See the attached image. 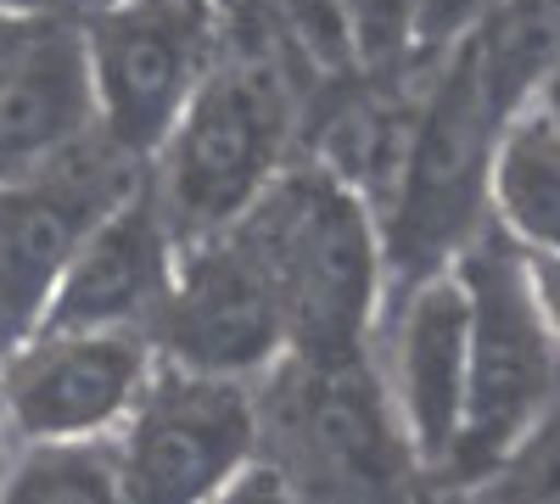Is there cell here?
Returning a JSON list of instances; mask_svg holds the SVG:
<instances>
[{
  "instance_id": "6da1fadb",
  "label": "cell",
  "mask_w": 560,
  "mask_h": 504,
  "mask_svg": "<svg viewBox=\"0 0 560 504\" xmlns=\"http://www.w3.org/2000/svg\"><path fill=\"white\" fill-rule=\"evenodd\" d=\"M230 231L258 253L280 292L287 353H370V331L387 297V263L382 224L348 179H337L319 157H292Z\"/></svg>"
},
{
  "instance_id": "7a4b0ae2",
  "label": "cell",
  "mask_w": 560,
  "mask_h": 504,
  "mask_svg": "<svg viewBox=\"0 0 560 504\" xmlns=\"http://www.w3.org/2000/svg\"><path fill=\"white\" fill-rule=\"evenodd\" d=\"M303 96L292 68L224 34V51L147 157V186L179 242L236 224L298 157Z\"/></svg>"
},
{
  "instance_id": "3957f363",
  "label": "cell",
  "mask_w": 560,
  "mask_h": 504,
  "mask_svg": "<svg viewBox=\"0 0 560 504\" xmlns=\"http://www.w3.org/2000/svg\"><path fill=\"white\" fill-rule=\"evenodd\" d=\"M427 84L415 102L409 152L398 168L393 202L382 213V263L387 292L427 269L454 263L488 231V157L499 118L510 113L488 79L477 28L427 62Z\"/></svg>"
},
{
  "instance_id": "277c9868",
  "label": "cell",
  "mask_w": 560,
  "mask_h": 504,
  "mask_svg": "<svg viewBox=\"0 0 560 504\" xmlns=\"http://www.w3.org/2000/svg\"><path fill=\"white\" fill-rule=\"evenodd\" d=\"M258 454L280 466L292 499H393L427 482L370 371V353H280L258 376Z\"/></svg>"
},
{
  "instance_id": "5b68a950",
  "label": "cell",
  "mask_w": 560,
  "mask_h": 504,
  "mask_svg": "<svg viewBox=\"0 0 560 504\" xmlns=\"http://www.w3.org/2000/svg\"><path fill=\"white\" fill-rule=\"evenodd\" d=\"M454 269L471 292V353H465L459 437L438 482L477 493L544 409V398L560 387V348L527 292L522 253L493 224L454 258Z\"/></svg>"
},
{
  "instance_id": "8992f818",
  "label": "cell",
  "mask_w": 560,
  "mask_h": 504,
  "mask_svg": "<svg viewBox=\"0 0 560 504\" xmlns=\"http://www.w3.org/2000/svg\"><path fill=\"white\" fill-rule=\"evenodd\" d=\"M224 34L219 0H124L79 17L96 134L129 163H147L224 51Z\"/></svg>"
},
{
  "instance_id": "52a82bcc",
  "label": "cell",
  "mask_w": 560,
  "mask_h": 504,
  "mask_svg": "<svg viewBox=\"0 0 560 504\" xmlns=\"http://www.w3.org/2000/svg\"><path fill=\"white\" fill-rule=\"evenodd\" d=\"M124 499L213 504L258 454V382L158 359L152 382L113 432Z\"/></svg>"
},
{
  "instance_id": "ba28073f",
  "label": "cell",
  "mask_w": 560,
  "mask_h": 504,
  "mask_svg": "<svg viewBox=\"0 0 560 504\" xmlns=\"http://www.w3.org/2000/svg\"><path fill=\"white\" fill-rule=\"evenodd\" d=\"M465 353H471V292L454 263L415 274L382 297L376 331H370V371L427 482L443 477L459 437Z\"/></svg>"
},
{
  "instance_id": "9c48e42d",
  "label": "cell",
  "mask_w": 560,
  "mask_h": 504,
  "mask_svg": "<svg viewBox=\"0 0 560 504\" xmlns=\"http://www.w3.org/2000/svg\"><path fill=\"white\" fill-rule=\"evenodd\" d=\"M158 359L208 376L258 382L287 353V308L258 253L230 231L179 242L174 281L152 314Z\"/></svg>"
},
{
  "instance_id": "30bf717a",
  "label": "cell",
  "mask_w": 560,
  "mask_h": 504,
  "mask_svg": "<svg viewBox=\"0 0 560 504\" xmlns=\"http://www.w3.org/2000/svg\"><path fill=\"white\" fill-rule=\"evenodd\" d=\"M158 371V342L135 326L28 331L0 353V421L28 437H113Z\"/></svg>"
},
{
  "instance_id": "8fae6325",
  "label": "cell",
  "mask_w": 560,
  "mask_h": 504,
  "mask_svg": "<svg viewBox=\"0 0 560 504\" xmlns=\"http://www.w3.org/2000/svg\"><path fill=\"white\" fill-rule=\"evenodd\" d=\"M179 236L163 219L147 174L73 242L39 326L51 331H90V326H135L152 337V314L174 281ZM34 326V331H39Z\"/></svg>"
},
{
  "instance_id": "7c38bea8",
  "label": "cell",
  "mask_w": 560,
  "mask_h": 504,
  "mask_svg": "<svg viewBox=\"0 0 560 504\" xmlns=\"http://www.w3.org/2000/svg\"><path fill=\"white\" fill-rule=\"evenodd\" d=\"M96 134L84 39L62 12L12 23L0 39V179L28 174Z\"/></svg>"
},
{
  "instance_id": "4fadbf2b",
  "label": "cell",
  "mask_w": 560,
  "mask_h": 504,
  "mask_svg": "<svg viewBox=\"0 0 560 504\" xmlns=\"http://www.w3.org/2000/svg\"><path fill=\"white\" fill-rule=\"evenodd\" d=\"M488 224L522 253H560V118L533 96L499 118Z\"/></svg>"
},
{
  "instance_id": "5bb4252c",
  "label": "cell",
  "mask_w": 560,
  "mask_h": 504,
  "mask_svg": "<svg viewBox=\"0 0 560 504\" xmlns=\"http://www.w3.org/2000/svg\"><path fill=\"white\" fill-rule=\"evenodd\" d=\"M0 499L12 504H113L124 499L113 437H28L12 443Z\"/></svg>"
},
{
  "instance_id": "9a60e30c",
  "label": "cell",
  "mask_w": 560,
  "mask_h": 504,
  "mask_svg": "<svg viewBox=\"0 0 560 504\" xmlns=\"http://www.w3.org/2000/svg\"><path fill=\"white\" fill-rule=\"evenodd\" d=\"M477 499H522V504H560V387L510 443V454L488 471Z\"/></svg>"
},
{
  "instance_id": "2e32d148",
  "label": "cell",
  "mask_w": 560,
  "mask_h": 504,
  "mask_svg": "<svg viewBox=\"0 0 560 504\" xmlns=\"http://www.w3.org/2000/svg\"><path fill=\"white\" fill-rule=\"evenodd\" d=\"M522 269H527V292H533V303L544 314V326H549V337L560 348V253H522Z\"/></svg>"
},
{
  "instance_id": "e0dca14e",
  "label": "cell",
  "mask_w": 560,
  "mask_h": 504,
  "mask_svg": "<svg viewBox=\"0 0 560 504\" xmlns=\"http://www.w3.org/2000/svg\"><path fill=\"white\" fill-rule=\"evenodd\" d=\"M488 12L510 23H533V28H560V0H493Z\"/></svg>"
},
{
  "instance_id": "ac0fdd59",
  "label": "cell",
  "mask_w": 560,
  "mask_h": 504,
  "mask_svg": "<svg viewBox=\"0 0 560 504\" xmlns=\"http://www.w3.org/2000/svg\"><path fill=\"white\" fill-rule=\"evenodd\" d=\"M533 102H544V107L560 118V34H555V51H549V62H544L538 84H533Z\"/></svg>"
},
{
  "instance_id": "d6986e66",
  "label": "cell",
  "mask_w": 560,
  "mask_h": 504,
  "mask_svg": "<svg viewBox=\"0 0 560 504\" xmlns=\"http://www.w3.org/2000/svg\"><path fill=\"white\" fill-rule=\"evenodd\" d=\"M39 12H57V0H0V17H39Z\"/></svg>"
},
{
  "instance_id": "ffe728a7",
  "label": "cell",
  "mask_w": 560,
  "mask_h": 504,
  "mask_svg": "<svg viewBox=\"0 0 560 504\" xmlns=\"http://www.w3.org/2000/svg\"><path fill=\"white\" fill-rule=\"evenodd\" d=\"M107 7H124V0H57V12H79V17L107 12Z\"/></svg>"
},
{
  "instance_id": "44dd1931",
  "label": "cell",
  "mask_w": 560,
  "mask_h": 504,
  "mask_svg": "<svg viewBox=\"0 0 560 504\" xmlns=\"http://www.w3.org/2000/svg\"><path fill=\"white\" fill-rule=\"evenodd\" d=\"M7 454H12V432H7V421H0V471H7Z\"/></svg>"
},
{
  "instance_id": "7402d4cb",
  "label": "cell",
  "mask_w": 560,
  "mask_h": 504,
  "mask_svg": "<svg viewBox=\"0 0 560 504\" xmlns=\"http://www.w3.org/2000/svg\"><path fill=\"white\" fill-rule=\"evenodd\" d=\"M12 23H23V17H0V39H7V34H12Z\"/></svg>"
}]
</instances>
